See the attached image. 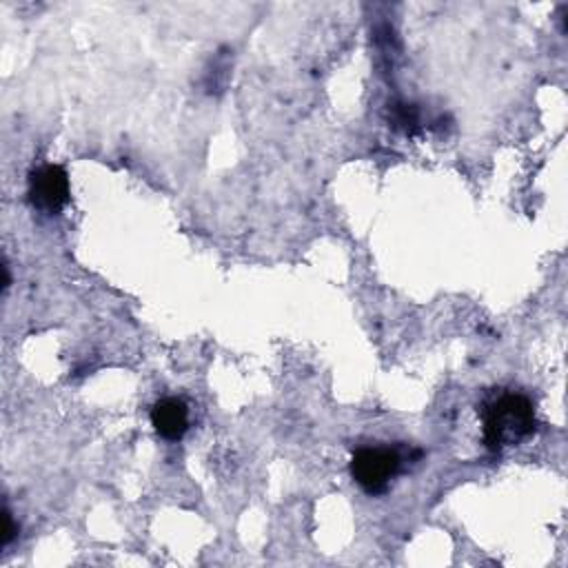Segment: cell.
I'll use <instances>...</instances> for the list:
<instances>
[{
  "mask_svg": "<svg viewBox=\"0 0 568 568\" xmlns=\"http://www.w3.org/2000/svg\"><path fill=\"white\" fill-rule=\"evenodd\" d=\"M479 415L484 424V444L493 453L521 444L537 426L535 406L521 393H499L488 397L481 404Z\"/></svg>",
  "mask_w": 568,
  "mask_h": 568,
  "instance_id": "obj_1",
  "label": "cell"
},
{
  "mask_svg": "<svg viewBox=\"0 0 568 568\" xmlns=\"http://www.w3.org/2000/svg\"><path fill=\"white\" fill-rule=\"evenodd\" d=\"M402 470V455L390 446H364L351 457V477L368 495L388 490L390 479Z\"/></svg>",
  "mask_w": 568,
  "mask_h": 568,
  "instance_id": "obj_2",
  "label": "cell"
},
{
  "mask_svg": "<svg viewBox=\"0 0 568 568\" xmlns=\"http://www.w3.org/2000/svg\"><path fill=\"white\" fill-rule=\"evenodd\" d=\"M29 202L44 213H58L69 202V175L58 164H42L29 175Z\"/></svg>",
  "mask_w": 568,
  "mask_h": 568,
  "instance_id": "obj_3",
  "label": "cell"
},
{
  "mask_svg": "<svg viewBox=\"0 0 568 568\" xmlns=\"http://www.w3.org/2000/svg\"><path fill=\"white\" fill-rule=\"evenodd\" d=\"M155 433L169 442H178L189 430V406L180 397H162L151 408Z\"/></svg>",
  "mask_w": 568,
  "mask_h": 568,
  "instance_id": "obj_4",
  "label": "cell"
},
{
  "mask_svg": "<svg viewBox=\"0 0 568 568\" xmlns=\"http://www.w3.org/2000/svg\"><path fill=\"white\" fill-rule=\"evenodd\" d=\"M2 515H4V532H2V546L7 548L9 544H11V539L16 537V524H13V517H11V510L4 506V510H2Z\"/></svg>",
  "mask_w": 568,
  "mask_h": 568,
  "instance_id": "obj_5",
  "label": "cell"
}]
</instances>
